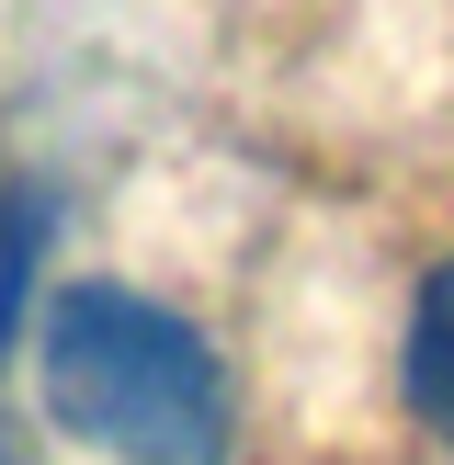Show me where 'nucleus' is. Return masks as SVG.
Instances as JSON below:
<instances>
[{"label": "nucleus", "mask_w": 454, "mask_h": 465, "mask_svg": "<svg viewBox=\"0 0 454 465\" xmlns=\"http://www.w3.org/2000/svg\"><path fill=\"white\" fill-rule=\"evenodd\" d=\"M35 398L68 443H103L125 465H216L239 431L227 363L182 307L136 284H68L35 318Z\"/></svg>", "instance_id": "1"}, {"label": "nucleus", "mask_w": 454, "mask_h": 465, "mask_svg": "<svg viewBox=\"0 0 454 465\" xmlns=\"http://www.w3.org/2000/svg\"><path fill=\"white\" fill-rule=\"evenodd\" d=\"M409 409H420L431 443H454V262H431L420 307H409Z\"/></svg>", "instance_id": "2"}, {"label": "nucleus", "mask_w": 454, "mask_h": 465, "mask_svg": "<svg viewBox=\"0 0 454 465\" xmlns=\"http://www.w3.org/2000/svg\"><path fill=\"white\" fill-rule=\"evenodd\" d=\"M45 227H57V204H45V193H12V204H0V352L23 341V295H35Z\"/></svg>", "instance_id": "3"}, {"label": "nucleus", "mask_w": 454, "mask_h": 465, "mask_svg": "<svg viewBox=\"0 0 454 465\" xmlns=\"http://www.w3.org/2000/svg\"><path fill=\"white\" fill-rule=\"evenodd\" d=\"M0 465H12V454H0Z\"/></svg>", "instance_id": "4"}]
</instances>
